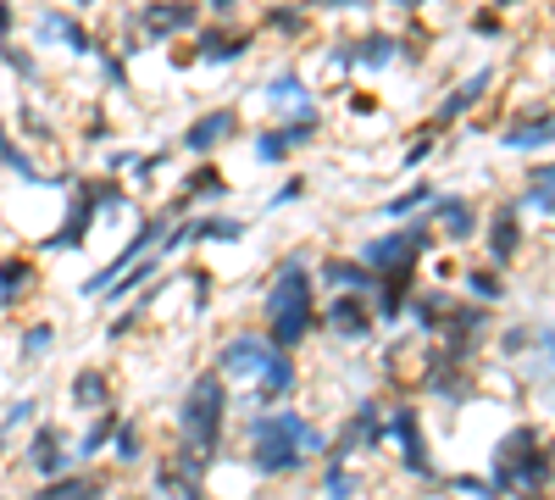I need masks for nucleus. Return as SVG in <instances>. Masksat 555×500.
<instances>
[{"mask_svg": "<svg viewBox=\"0 0 555 500\" xmlns=\"http://www.w3.org/2000/svg\"><path fill=\"white\" fill-rule=\"evenodd\" d=\"M311 329H317V284L306 272V256H289L267 290V339L278 350H295Z\"/></svg>", "mask_w": 555, "mask_h": 500, "instance_id": "nucleus-1", "label": "nucleus"}, {"mask_svg": "<svg viewBox=\"0 0 555 500\" xmlns=\"http://www.w3.org/2000/svg\"><path fill=\"white\" fill-rule=\"evenodd\" d=\"M222 418H228V389L217 373H201L195 389L183 395V412H178V439L190 450V473H201L217 445H222Z\"/></svg>", "mask_w": 555, "mask_h": 500, "instance_id": "nucleus-2", "label": "nucleus"}, {"mask_svg": "<svg viewBox=\"0 0 555 500\" xmlns=\"http://www.w3.org/2000/svg\"><path fill=\"white\" fill-rule=\"evenodd\" d=\"M250 462L261 473H295L306 457H317L322 450V428L306 423L300 412H272V418H256L250 428Z\"/></svg>", "mask_w": 555, "mask_h": 500, "instance_id": "nucleus-3", "label": "nucleus"}, {"mask_svg": "<svg viewBox=\"0 0 555 500\" xmlns=\"http://www.w3.org/2000/svg\"><path fill=\"white\" fill-rule=\"evenodd\" d=\"M428 245H434L428 229H400V234H384V240H366V245H361V267H373V272L416 267V256H423Z\"/></svg>", "mask_w": 555, "mask_h": 500, "instance_id": "nucleus-4", "label": "nucleus"}, {"mask_svg": "<svg viewBox=\"0 0 555 500\" xmlns=\"http://www.w3.org/2000/svg\"><path fill=\"white\" fill-rule=\"evenodd\" d=\"M272 356H278V345H272V339H261V334H234V339H228V345L217 350V373L261 379Z\"/></svg>", "mask_w": 555, "mask_h": 500, "instance_id": "nucleus-5", "label": "nucleus"}, {"mask_svg": "<svg viewBox=\"0 0 555 500\" xmlns=\"http://www.w3.org/2000/svg\"><path fill=\"white\" fill-rule=\"evenodd\" d=\"M234 133H240V112H206L190 133H183V151H190V156H211L222 140H234Z\"/></svg>", "mask_w": 555, "mask_h": 500, "instance_id": "nucleus-6", "label": "nucleus"}, {"mask_svg": "<svg viewBox=\"0 0 555 500\" xmlns=\"http://www.w3.org/2000/svg\"><path fill=\"white\" fill-rule=\"evenodd\" d=\"M195 17H201V7H195V0H162V7L139 12V28H145L151 39H167V34L195 28Z\"/></svg>", "mask_w": 555, "mask_h": 500, "instance_id": "nucleus-7", "label": "nucleus"}, {"mask_svg": "<svg viewBox=\"0 0 555 500\" xmlns=\"http://www.w3.org/2000/svg\"><path fill=\"white\" fill-rule=\"evenodd\" d=\"M317 133V117H300V123H289V128H272V133H261L256 140V162H284L295 145H306Z\"/></svg>", "mask_w": 555, "mask_h": 500, "instance_id": "nucleus-8", "label": "nucleus"}, {"mask_svg": "<svg viewBox=\"0 0 555 500\" xmlns=\"http://www.w3.org/2000/svg\"><path fill=\"white\" fill-rule=\"evenodd\" d=\"M95 195H89V184L83 190H73V201H67V222L56 229V240L51 245H62V251H73V245H83V234H89V222H95Z\"/></svg>", "mask_w": 555, "mask_h": 500, "instance_id": "nucleus-9", "label": "nucleus"}, {"mask_svg": "<svg viewBox=\"0 0 555 500\" xmlns=\"http://www.w3.org/2000/svg\"><path fill=\"white\" fill-rule=\"evenodd\" d=\"M317 279H322V284H334L339 295H350V290H356V295L378 290V272H373V267H361V261H339V256H334V261H322V267H317Z\"/></svg>", "mask_w": 555, "mask_h": 500, "instance_id": "nucleus-10", "label": "nucleus"}, {"mask_svg": "<svg viewBox=\"0 0 555 500\" xmlns=\"http://www.w3.org/2000/svg\"><path fill=\"white\" fill-rule=\"evenodd\" d=\"M39 284V267L28 256H0V306H17Z\"/></svg>", "mask_w": 555, "mask_h": 500, "instance_id": "nucleus-11", "label": "nucleus"}, {"mask_svg": "<svg viewBox=\"0 0 555 500\" xmlns=\"http://www.w3.org/2000/svg\"><path fill=\"white\" fill-rule=\"evenodd\" d=\"M489 84H494V73H489V67H483V73H473L467 84L455 89V95H444V106H439V117H434V123H455V117H467V112L489 95Z\"/></svg>", "mask_w": 555, "mask_h": 500, "instance_id": "nucleus-12", "label": "nucleus"}, {"mask_svg": "<svg viewBox=\"0 0 555 500\" xmlns=\"http://www.w3.org/2000/svg\"><path fill=\"white\" fill-rule=\"evenodd\" d=\"M328 323H334L339 339H366V334H373V311H366L361 300H350V295H339L328 306Z\"/></svg>", "mask_w": 555, "mask_h": 500, "instance_id": "nucleus-13", "label": "nucleus"}, {"mask_svg": "<svg viewBox=\"0 0 555 500\" xmlns=\"http://www.w3.org/2000/svg\"><path fill=\"white\" fill-rule=\"evenodd\" d=\"M389 434H395L400 450H405V467H411V473H428V450H423V428H416V412H395V418H389Z\"/></svg>", "mask_w": 555, "mask_h": 500, "instance_id": "nucleus-14", "label": "nucleus"}, {"mask_svg": "<svg viewBox=\"0 0 555 500\" xmlns=\"http://www.w3.org/2000/svg\"><path fill=\"white\" fill-rule=\"evenodd\" d=\"M517 251H522V222H517V211H494V222H489V256H494V261H517Z\"/></svg>", "mask_w": 555, "mask_h": 500, "instance_id": "nucleus-15", "label": "nucleus"}, {"mask_svg": "<svg viewBox=\"0 0 555 500\" xmlns=\"http://www.w3.org/2000/svg\"><path fill=\"white\" fill-rule=\"evenodd\" d=\"M345 56L361 62V67H389V62L400 56V39H395V34H361Z\"/></svg>", "mask_w": 555, "mask_h": 500, "instance_id": "nucleus-16", "label": "nucleus"}, {"mask_svg": "<svg viewBox=\"0 0 555 500\" xmlns=\"http://www.w3.org/2000/svg\"><path fill=\"white\" fill-rule=\"evenodd\" d=\"M544 145H550V112H544V106L505 133V151H544Z\"/></svg>", "mask_w": 555, "mask_h": 500, "instance_id": "nucleus-17", "label": "nucleus"}, {"mask_svg": "<svg viewBox=\"0 0 555 500\" xmlns=\"http://www.w3.org/2000/svg\"><path fill=\"white\" fill-rule=\"evenodd\" d=\"M245 51H250V34H228V39H222L217 28L201 34V56H206V62H222V67H228V62H240Z\"/></svg>", "mask_w": 555, "mask_h": 500, "instance_id": "nucleus-18", "label": "nucleus"}, {"mask_svg": "<svg viewBox=\"0 0 555 500\" xmlns=\"http://www.w3.org/2000/svg\"><path fill=\"white\" fill-rule=\"evenodd\" d=\"M439 222H444V234H450V240H473L478 211L461 201V195H444V201H439Z\"/></svg>", "mask_w": 555, "mask_h": 500, "instance_id": "nucleus-19", "label": "nucleus"}, {"mask_svg": "<svg viewBox=\"0 0 555 500\" xmlns=\"http://www.w3.org/2000/svg\"><path fill=\"white\" fill-rule=\"evenodd\" d=\"M34 500H106V489L95 478H56V484H44Z\"/></svg>", "mask_w": 555, "mask_h": 500, "instance_id": "nucleus-20", "label": "nucleus"}, {"mask_svg": "<svg viewBox=\"0 0 555 500\" xmlns=\"http://www.w3.org/2000/svg\"><path fill=\"white\" fill-rule=\"evenodd\" d=\"M378 284H384V300H378V306H384V317H400V306L411 300V267H389Z\"/></svg>", "mask_w": 555, "mask_h": 500, "instance_id": "nucleus-21", "label": "nucleus"}, {"mask_svg": "<svg viewBox=\"0 0 555 500\" xmlns=\"http://www.w3.org/2000/svg\"><path fill=\"white\" fill-rule=\"evenodd\" d=\"M245 234V222L240 217H211V222H190V240H211V245H228V240H240Z\"/></svg>", "mask_w": 555, "mask_h": 500, "instance_id": "nucleus-22", "label": "nucleus"}, {"mask_svg": "<svg viewBox=\"0 0 555 500\" xmlns=\"http://www.w3.org/2000/svg\"><path fill=\"white\" fill-rule=\"evenodd\" d=\"M73 400L78 406H106V373L101 368H83L78 384H73Z\"/></svg>", "mask_w": 555, "mask_h": 500, "instance_id": "nucleus-23", "label": "nucleus"}, {"mask_svg": "<svg viewBox=\"0 0 555 500\" xmlns=\"http://www.w3.org/2000/svg\"><path fill=\"white\" fill-rule=\"evenodd\" d=\"M28 457H34V467H39V473H56V467H62V439H56V428H44V434L34 439Z\"/></svg>", "mask_w": 555, "mask_h": 500, "instance_id": "nucleus-24", "label": "nucleus"}, {"mask_svg": "<svg viewBox=\"0 0 555 500\" xmlns=\"http://www.w3.org/2000/svg\"><path fill=\"white\" fill-rule=\"evenodd\" d=\"M183 190H190L195 201H211V195H228V178H217L211 167H201V172L183 178Z\"/></svg>", "mask_w": 555, "mask_h": 500, "instance_id": "nucleus-25", "label": "nucleus"}, {"mask_svg": "<svg viewBox=\"0 0 555 500\" xmlns=\"http://www.w3.org/2000/svg\"><path fill=\"white\" fill-rule=\"evenodd\" d=\"M522 206H533L539 217L550 211V167H544V162H539V167H533V178H528V195H522Z\"/></svg>", "mask_w": 555, "mask_h": 500, "instance_id": "nucleus-26", "label": "nucleus"}, {"mask_svg": "<svg viewBox=\"0 0 555 500\" xmlns=\"http://www.w3.org/2000/svg\"><path fill=\"white\" fill-rule=\"evenodd\" d=\"M467 290H473L478 300H500V295H505V284H500V272H489V267L467 272Z\"/></svg>", "mask_w": 555, "mask_h": 500, "instance_id": "nucleus-27", "label": "nucleus"}, {"mask_svg": "<svg viewBox=\"0 0 555 500\" xmlns=\"http://www.w3.org/2000/svg\"><path fill=\"white\" fill-rule=\"evenodd\" d=\"M112 434H117V418H101L95 428H89V434H83V445H78V457H95V450H101V445H106Z\"/></svg>", "mask_w": 555, "mask_h": 500, "instance_id": "nucleus-28", "label": "nucleus"}, {"mask_svg": "<svg viewBox=\"0 0 555 500\" xmlns=\"http://www.w3.org/2000/svg\"><path fill=\"white\" fill-rule=\"evenodd\" d=\"M373 418H378V406L366 400L361 412H356V423H350V445H356V439H378V423H373Z\"/></svg>", "mask_w": 555, "mask_h": 500, "instance_id": "nucleus-29", "label": "nucleus"}, {"mask_svg": "<svg viewBox=\"0 0 555 500\" xmlns=\"http://www.w3.org/2000/svg\"><path fill=\"white\" fill-rule=\"evenodd\" d=\"M428 195H434L428 184H416V190H405V195H395V201H389L384 211H389V217H405V211H416V206H423Z\"/></svg>", "mask_w": 555, "mask_h": 500, "instance_id": "nucleus-30", "label": "nucleus"}, {"mask_svg": "<svg viewBox=\"0 0 555 500\" xmlns=\"http://www.w3.org/2000/svg\"><path fill=\"white\" fill-rule=\"evenodd\" d=\"M51 345H56V329H51V323H34V329H28V339H23V350H28V356L51 350Z\"/></svg>", "mask_w": 555, "mask_h": 500, "instance_id": "nucleus-31", "label": "nucleus"}, {"mask_svg": "<svg viewBox=\"0 0 555 500\" xmlns=\"http://www.w3.org/2000/svg\"><path fill=\"white\" fill-rule=\"evenodd\" d=\"M272 28H278V34H300V28H306V12H289V7L272 12Z\"/></svg>", "mask_w": 555, "mask_h": 500, "instance_id": "nucleus-32", "label": "nucleus"}, {"mask_svg": "<svg viewBox=\"0 0 555 500\" xmlns=\"http://www.w3.org/2000/svg\"><path fill=\"white\" fill-rule=\"evenodd\" d=\"M500 12H473V34H500Z\"/></svg>", "mask_w": 555, "mask_h": 500, "instance_id": "nucleus-33", "label": "nucleus"}, {"mask_svg": "<svg viewBox=\"0 0 555 500\" xmlns=\"http://www.w3.org/2000/svg\"><path fill=\"white\" fill-rule=\"evenodd\" d=\"M428 151H434V140H416V145L405 151V167H423V162H428Z\"/></svg>", "mask_w": 555, "mask_h": 500, "instance_id": "nucleus-34", "label": "nucleus"}, {"mask_svg": "<svg viewBox=\"0 0 555 500\" xmlns=\"http://www.w3.org/2000/svg\"><path fill=\"white\" fill-rule=\"evenodd\" d=\"M295 195H306V184H300V178H295V184H284V190H278V195H272V206H289Z\"/></svg>", "mask_w": 555, "mask_h": 500, "instance_id": "nucleus-35", "label": "nucleus"}, {"mask_svg": "<svg viewBox=\"0 0 555 500\" xmlns=\"http://www.w3.org/2000/svg\"><path fill=\"white\" fill-rule=\"evenodd\" d=\"M117 450H122V457H128V462H133V457H139V439H133V434H128V428H122V434H117Z\"/></svg>", "mask_w": 555, "mask_h": 500, "instance_id": "nucleus-36", "label": "nucleus"}, {"mask_svg": "<svg viewBox=\"0 0 555 500\" xmlns=\"http://www.w3.org/2000/svg\"><path fill=\"white\" fill-rule=\"evenodd\" d=\"M7 34H12V7L0 0V39H7Z\"/></svg>", "mask_w": 555, "mask_h": 500, "instance_id": "nucleus-37", "label": "nucleus"}, {"mask_svg": "<svg viewBox=\"0 0 555 500\" xmlns=\"http://www.w3.org/2000/svg\"><path fill=\"white\" fill-rule=\"evenodd\" d=\"M389 7H400V12H416V7H423V0H389Z\"/></svg>", "mask_w": 555, "mask_h": 500, "instance_id": "nucleus-38", "label": "nucleus"}, {"mask_svg": "<svg viewBox=\"0 0 555 500\" xmlns=\"http://www.w3.org/2000/svg\"><path fill=\"white\" fill-rule=\"evenodd\" d=\"M317 7H322V12H334V7H350V0H317Z\"/></svg>", "mask_w": 555, "mask_h": 500, "instance_id": "nucleus-39", "label": "nucleus"}, {"mask_svg": "<svg viewBox=\"0 0 555 500\" xmlns=\"http://www.w3.org/2000/svg\"><path fill=\"white\" fill-rule=\"evenodd\" d=\"M500 7H517V0H500Z\"/></svg>", "mask_w": 555, "mask_h": 500, "instance_id": "nucleus-40", "label": "nucleus"}]
</instances>
